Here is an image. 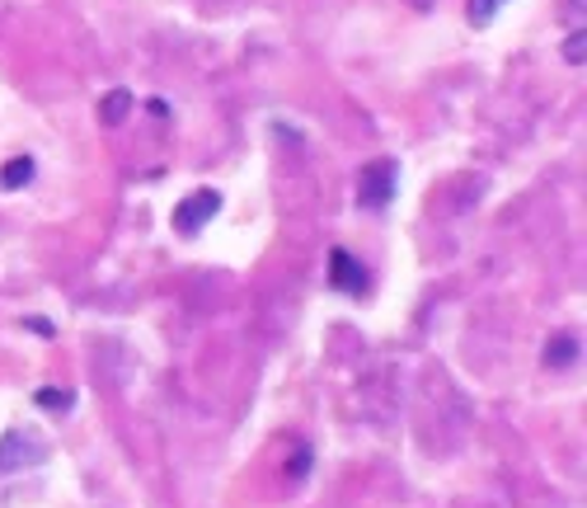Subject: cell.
<instances>
[{
  "label": "cell",
  "instance_id": "cell-6",
  "mask_svg": "<svg viewBox=\"0 0 587 508\" xmlns=\"http://www.w3.org/2000/svg\"><path fill=\"white\" fill-rule=\"evenodd\" d=\"M127 109H132V94L118 90V94H109V99H104V109H99V113H104V123H113V118H123Z\"/></svg>",
  "mask_w": 587,
  "mask_h": 508
},
{
  "label": "cell",
  "instance_id": "cell-1",
  "mask_svg": "<svg viewBox=\"0 0 587 508\" xmlns=\"http://www.w3.org/2000/svg\"><path fill=\"white\" fill-rule=\"evenodd\" d=\"M395 183H399L395 161H367L362 179H357V203L362 207H385L395 198Z\"/></svg>",
  "mask_w": 587,
  "mask_h": 508
},
{
  "label": "cell",
  "instance_id": "cell-2",
  "mask_svg": "<svg viewBox=\"0 0 587 508\" xmlns=\"http://www.w3.org/2000/svg\"><path fill=\"white\" fill-rule=\"evenodd\" d=\"M221 212V193L217 189H197V193H189L183 203L175 207V231L179 236H189V231H203V226L212 221Z\"/></svg>",
  "mask_w": 587,
  "mask_h": 508
},
{
  "label": "cell",
  "instance_id": "cell-8",
  "mask_svg": "<svg viewBox=\"0 0 587 508\" xmlns=\"http://www.w3.org/2000/svg\"><path fill=\"white\" fill-rule=\"evenodd\" d=\"M498 5H503V0H470V24H489Z\"/></svg>",
  "mask_w": 587,
  "mask_h": 508
},
{
  "label": "cell",
  "instance_id": "cell-4",
  "mask_svg": "<svg viewBox=\"0 0 587 508\" xmlns=\"http://www.w3.org/2000/svg\"><path fill=\"white\" fill-rule=\"evenodd\" d=\"M578 363V339L574 334H554L546 344V367H569Z\"/></svg>",
  "mask_w": 587,
  "mask_h": 508
},
{
  "label": "cell",
  "instance_id": "cell-7",
  "mask_svg": "<svg viewBox=\"0 0 587 508\" xmlns=\"http://www.w3.org/2000/svg\"><path fill=\"white\" fill-rule=\"evenodd\" d=\"M34 401H38V405H48V409H71V395H66L62 386H42Z\"/></svg>",
  "mask_w": 587,
  "mask_h": 508
},
{
  "label": "cell",
  "instance_id": "cell-5",
  "mask_svg": "<svg viewBox=\"0 0 587 508\" xmlns=\"http://www.w3.org/2000/svg\"><path fill=\"white\" fill-rule=\"evenodd\" d=\"M34 179V155H14V161L0 169V189H24Z\"/></svg>",
  "mask_w": 587,
  "mask_h": 508
},
{
  "label": "cell",
  "instance_id": "cell-3",
  "mask_svg": "<svg viewBox=\"0 0 587 508\" xmlns=\"http://www.w3.org/2000/svg\"><path fill=\"white\" fill-rule=\"evenodd\" d=\"M329 282L348 296H367L371 292V274L367 264H357L348 250H329Z\"/></svg>",
  "mask_w": 587,
  "mask_h": 508
},
{
  "label": "cell",
  "instance_id": "cell-9",
  "mask_svg": "<svg viewBox=\"0 0 587 508\" xmlns=\"http://www.w3.org/2000/svg\"><path fill=\"white\" fill-rule=\"evenodd\" d=\"M564 56H569V62H574V66H583V28H578V34L564 42Z\"/></svg>",
  "mask_w": 587,
  "mask_h": 508
}]
</instances>
